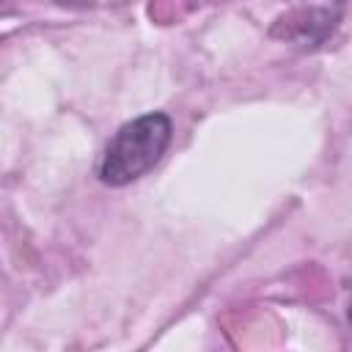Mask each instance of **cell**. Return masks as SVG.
<instances>
[{
  "label": "cell",
  "mask_w": 352,
  "mask_h": 352,
  "mask_svg": "<svg viewBox=\"0 0 352 352\" xmlns=\"http://www.w3.org/2000/svg\"><path fill=\"white\" fill-rule=\"evenodd\" d=\"M170 135H173V124L165 113H148L135 121H126L110 138L102 154L99 179L110 187H124L138 182L160 162V157L170 143Z\"/></svg>",
  "instance_id": "6da1fadb"
},
{
  "label": "cell",
  "mask_w": 352,
  "mask_h": 352,
  "mask_svg": "<svg viewBox=\"0 0 352 352\" xmlns=\"http://www.w3.org/2000/svg\"><path fill=\"white\" fill-rule=\"evenodd\" d=\"M336 25V14L330 11H308V16H302V22H286L283 19V38H292L300 47H316L324 41V36L330 33V28Z\"/></svg>",
  "instance_id": "7a4b0ae2"
}]
</instances>
